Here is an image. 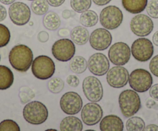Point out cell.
<instances>
[{
    "instance_id": "cell-11",
    "label": "cell",
    "mask_w": 158,
    "mask_h": 131,
    "mask_svg": "<svg viewBox=\"0 0 158 131\" xmlns=\"http://www.w3.org/2000/svg\"><path fill=\"white\" fill-rule=\"evenodd\" d=\"M82 89L85 97L90 102L98 103L103 97V87L95 76H87L83 80Z\"/></svg>"
},
{
    "instance_id": "cell-3",
    "label": "cell",
    "mask_w": 158,
    "mask_h": 131,
    "mask_svg": "<svg viewBox=\"0 0 158 131\" xmlns=\"http://www.w3.org/2000/svg\"><path fill=\"white\" fill-rule=\"evenodd\" d=\"M23 115L27 123L40 125L48 120L49 113L47 106L41 102L32 101L29 102L23 108Z\"/></svg>"
},
{
    "instance_id": "cell-25",
    "label": "cell",
    "mask_w": 158,
    "mask_h": 131,
    "mask_svg": "<svg viewBox=\"0 0 158 131\" xmlns=\"http://www.w3.org/2000/svg\"><path fill=\"white\" fill-rule=\"evenodd\" d=\"M79 21L85 27H92L98 23V16L93 10H87L81 13Z\"/></svg>"
},
{
    "instance_id": "cell-41",
    "label": "cell",
    "mask_w": 158,
    "mask_h": 131,
    "mask_svg": "<svg viewBox=\"0 0 158 131\" xmlns=\"http://www.w3.org/2000/svg\"><path fill=\"white\" fill-rule=\"evenodd\" d=\"M94 3L99 6H106L109 4L112 0H92Z\"/></svg>"
},
{
    "instance_id": "cell-32",
    "label": "cell",
    "mask_w": 158,
    "mask_h": 131,
    "mask_svg": "<svg viewBox=\"0 0 158 131\" xmlns=\"http://www.w3.org/2000/svg\"><path fill=\"white\" fill-rule=\"evenodd\" d=\"M19 125L13 120H5L0 123V131H19Z\"/></svg>"
},
{
    "instance_id": "cell-27",
    "label": "cell",
    "mask_w": 158,
    "mask_h": 131,
    "mask_svg": "<svg viewBox=\"0 0 158 131\" xmlns=\"http://www.w3.org/2000/svg\"><path fill=\"white\" fill-rule=\"evenodd\" d=\"M49 6L47 0H33L31 3V10L34 14L42 16L48 13Z\"/></svg>"
},
{
    "instance_id": "cell-13",
    "label": "cell",
    "mask_w": 158,
    "mask_h": 131,
    "mask_svg": "<svg viewBox=\"0 0 158 131\" xmlns=\"http://www.w3.org/2000/svg\"><path fill=\"white\" fill-rule=\"evenodd\" d=\"M153 22L151 18L144 14H138L132 19L130 29L136 36L144 37L150 35L153 29Z\"/></svg>"
},
{
    "instance_id": "cell-26",
    "label": "cell",
    "mask_w": 158,
    "mask_h": 131,
    "mask_svg": "<svg viewBox=\"0 0 158 131\" xmlns=\"http://www.w3.org/2000/svg\"><path fill=\"white\" fill-rule=\"evenodd\" d=\"M126 127L128 131H142L145 128V122L141 117L133 116L127 121Z\"/></svg>"
},
{
    "instance_id": "cell-1",
    "label": "cell",
    "mask_w": 158,
    "mask_h": 131,
    "mask_svg": "<svg viewBox=\"0 0 158 131\" xmlns=\"http://www.w3.org/2000/svg\"><path fill=\"white\" fill-rule=\"evenodd\" d=\"M9 60L13 69L20 73H26L33 63V52L26 45H16L10 50Z\"/></svg>"
},
{
    "instance_id": "cell-16",
    "label": "cell",
    "mask_w": 158,
    "mask_h": 131,
    "mask_svg": "<svg viewBox=\"0 0 158 131\" xmlns=\"http://www.w3.org/2000/svg\"><path fill=\"white\" fill-rule=\"evenodd\" d=\"M88 68L95 76H104L109 70V60L103 53L97 52L91 56L88 60Z\"/></svg>"
},
{
    "instance_id": "cell-29",
    "label": "cell",
    "mask_w": 158,
    "mask_h": 131,
    "mask_svg": "<svg viewBox=\"0 0 158 131\" xmlns=\"http://www.w3.org/2000/svg\"><path fill=\"white\" fill-rule=\"evenodd\" d=\"M64 83L60 78H52L48 83V89L52 93H59L63 90Z\"/></svg>"
},
{
    "instance_id": "cell-40",
    "label": "cell",
    "mask_w": 158,
    "mask_h": 131,
    "mask_svg": "<svg viewBox=\"0 0 158 131\" xmlns=\"http://www.w3.org/2000/svg\"><path fill=\"white\" fill-rule=\"evenodd\" d=\"M7 16V10L5 6L0 5V22L5 20Z\"/></svg>"
},
{
    "instance_id": "cell-5",
    "label": "cell",
    "mask_w": 158,
    "mask_h": 131,
    "mask_svg": "<svg viewBox=\"0 0 158 131\" xmlns=\"http://www.w3.org/2000/svg\"><path fill=\"white\" fill-rule=\"evenodd\" d=\"M130 87L137 93H145L153 84V77L150 72L144 69H136L129 76Z\"/></svg>"
},
{
    "instance_id": "cell-20",
    "label": "cell",
    "mask_w": 158,
    "mask_h": 131,
    "mask_svg": "<svg viewBox=\"0 0 158 131\" xmlns=\"http://www.w3.org/2000/svg\"><path fill=\"white\" fill-rule=\"evenodd\" d=\"M60 129L61 131H81L83 129L82 122L77 117L69 116L60 122Z\"/></svg>"
},
{
    "instance_id": "cell-24",
    "label": "cell",
    "mask_w": 158,
    "mask_h": 131,
    "mask_svg": "<svg viewBox=\"0 0 158 131\" xmlns=\"http://www.w3.org/2000/svg\"><path fill=\"white\" fill-rule=\"evenodd\" d=\"M60 22H60V17L54 12H49L44 17V25L48 30L54 31V30L57 29L60 27Z\"/></svg>"
},
{
    "instance_id": "cell-15",
    "label": "cell",
    "mask_w": 158,
    "mask_h": 131,
    "mask_svg": "<svg viewBox=\"0 0 158 131\" xmlns=\"http://www.w3.org/2000/svg\"><path fill=\"white\" fill-rule=\"evenodd\" d=\"M106 79L110 87L119 89L124 87L129 81V72L122 66H116L107 72Z\"/></svg>"
},
{
    "instance_id": "cell-42",
    "label": "cell",
    "mask_w": 158,
    "mask_h": 131,
    "mask_svg": "<svg viewBox=\"0 0 158 131\" xmlns=\"http://www.w3.org/2000/svg\"><path fill=\"white\" fill-rule=\"evenodd\" d=\"M156 103H155L154 100L153 98H149L147 99V102H146V106H147L148 109H151V108L153 107V106H155Z\"/></svg>"
},
{
    "instance_id": "cell-33",
    "label": "cell",
    "mask_w": 158,
    "mask_h": 131,
    "mask_svg": "<svg viewBox=\"0 0 158 131\" xmlns=\"http://www.w3.org/2000/svg\"><path fill=\"white\" fill-rule=\"evenodd\" d=\"M146 10L149 16L153 19H158V0H151L149 2Z\"/></svg>"
},
{
    "instance_id": "cell-47",
    "label": "cell",
    "mask_w": 158,
    "mask_h": 131,
    "mask_svg": "<svg viewBox=\"0 0 158 131\" xmlns=\"http://www.w3.org/2000/svg\"><path fill=\"white\" fill-rule=\"evenodd\" d=\"M27 1H33V0H27Z\"/></svg>"
},
{
    "instance_id": "cell-44",
    "label": "cell",
    "mask_w": 158,
    "mask_h": 131,
    "mask_svg": "<svg viewBox=\"0 0 158 131\" xmlns=\"http://www.w3.org/2000/svg\"><path fill=\"white\" fill-rule=\"evenodd\" d=\"M58 34L60 37H68V36L70 34V32L69 30L67 29H61L59 30Z\"/></svg>"
},
{
    "instance_id": "cell-43",
    "label": "cell",
    "mask_w": 158,
    "mask_h": 131,
    "mask_svg": "<svg viewBox=\"0 0 158 131\" xmlns=\"http://www.w3.org/2000/svg\"><path fill=\"white\" fill-rule=\"evenodd\" d=\"M143 130L145 131H158V126L155 124H150L145 126Z\"/></svg>"
},
{
    "instance_id": "cell-36",
    "label": "cell",
    "mask_w": 158,
    "mask_h": 131,
    "mask_svg": "<svg viewBox=\"0 0 158 131\" xmlns=\"http://www.w3.org/2000/svg\"><path fill=\"white\" fill-rule=\"evenodd\" d=\"M150 96L154 100L158 101V84H154L150 88Z\"/></svg>"
},
{
    "instance_id": "cell-18",
    "label": "cell",
    "mask_w": 158,
    "mask_h": 131,
    "mask_svg": "<svg viewBox=\"0 0 158 131\" xmlns=\"http://www.w3.org/2000/svg\"><path fill=\"white\" fill-rule=\"evenodd\" d=\"M99 127L102 131H123L124 125L120 117L111 114L102 119Z\"/></svg>"
},
{
    "instance_id": "cell-14",
    "label": "cell",
    "mask_w": 158,
    "mask_h": 131,
    "mask_svg": "<svg viewBox=\"0 0 158 131\" xmlns=\"http://www.w3.org/2000/svg\"><path fill=\"white\" fill-rule=\"evenodd\" d=\"M112 41V34L105 28L94 30L89 37L91 46L95 50H105L110 46Z\"/></svg>"
},
{
    "instance_id": "cell-37",
    "label": "cell",
    "mask_w": 158,
    "mask_h": 131,
    "mask_svg": "<svg viewBox=\"0 0 158 131\" xmlns=\"http://www.w3.org/2000/svg\"><path fill=\"white\" fill-rule=\"evenodd\" d=\"M37 40L40 43H46L49 40V34L45 31L40 32L37 35Z\"/></svg>"
},
{
    "instance_id": "cell-31",
    "label": "cell",
    "mask_w": 158,
    "mask_h": 131,
    "mask_svg": "<svg viewBox=\"0 0 158 131\" xmlns=\"http://www.w3.org/2000/svg\"><path fill=\"white\" fill-rule=\"evenodd\" d=\"M35 96V93L33 90L27 87H22L19 91V98H20L21 103H28L30 100Z\"/></svg>"
},
{
    "instance_id": "cell-19",
    "label": "cell",
    "mask_w": 158,
    "mask_h": 131,
    "mask_svg": "<svg viewBox=\"0 0 158 131\" xmlns=\"http://www.w3.org/2000/svg\"><path fill=\"white\" fill-rule=\"evenodd\" d=\"M148 0H122L123 8L132 14H139L146 10Z\"/></svg>"
},
{
    "instance_id": "cell-8",
    "label": "cell",
    "mask_w": 158,
    "mask_h": 131,
    "mask_svg": "<svg viewBox=\"0 0 158 131\" xmlns=\"http://www.w3.org/2000/svg\"><path fill=\"white\" fill-rule=\"evenodd\" d=\"M75 46L69 39H60L53 44L52 54L56 60L60 62H68L75 54Z\"/></svg>"
},
{
    "instance_id": "cell-9",
    "label": "cell",
    "mask_w": 158,
    "mask_h": 131,
    "mask_svg": "<svg viewBox=\"0 0 158 131\" xmlns=\"http://www.w3.org/2000/svg\"><path fill=\"white\" fill-rule=\"evenodd\" d=\"M108 54L111 63L115 66H124L130 61L131 49L127 43L118 42L110 46Z\"/></svg>"
},
{
    "instance_id": "cell-10",
    "label": "cell",
    "mask_w": 158,
    "mask_h": 131,
    "mask_svg": "<svg viewBox=\"0 0 158 131\" xmlns=\"http://www.w3.org/2000/svg\"><path fill=\"white\" fill-rule=\"evenodd\" d=\"M83 101L81 96L75 92H68L61 96L60 106L68 115H75L82 109Z\"/></svg>"
},
{
    "instance_id": "cell-28",
    "label": "cell",
    "mask_w": 158,
    "mask_h": 131,
    "mask_svg": "<svg viewBox=\"0 0 158 131\" xmlns=\"http://www.w3.org/2000/svg\"><path fill=\"white\" fill-rule=\"evenodd\" d=\"M92 0H71V7L74 12L82 13L90 9Z\"/></svg>"
},
{
    "instance_id": "cell-2",
    "label": "cell",
    "mask_w": 158,
    "mask_h": 131,
    "mask_svg": "<svg viewBox=\"0 0 158 131\" xmlns=\"http://www.w3.org/2000/svg\"><path fill=\"white\" fill-rule=\"evenodd\" d=\"M118 104L123 115L126 118L134 116L141 109V100L135 90H123L118 96Z\"/></svg>"
},
{
    "instance_id": "cell-23",
    "label": "cell",
    "mask_w": 158,
    "mask_h": 131,
    "mask_svg": "<svg viewBox=\"0 0 158 131\" xmlns=\"http://www.w3.org/2000/svg\"><path fill=\"white\" fill-rule=\"evenodd\" d=\"M69 66L71 71L77 73V74H80V73L85 72L88 67V62L83 56H77L73 57L70 60Z\"/></svg>"
},
{
    "instance_id": "cell-12",
    "label": "cell",
    "mask_w": 158,
    "mask_h": 131,
    "mask_svg": "<svg viewBox=\"0 0 158 131\" xmlns=\"http://www.w3.org/2000/svg\"><path fill=\"white\" fill-rule=\"evenodd\" d=\"M9 15L11 21L15 25H24L30 22L31 10L24 2H13L9 9Z\"/></svg>"
},
{
    "instance_id": "cell-7",
    "label": "cell",
    "mask_w": 158,
    "mask_h": 131,
    "mask_svg": "<svg viewBox=\"0 0 158 131\" xmlns=\"http://www.w3.org/2000/svg\"><path fill=\"white\" fill-rule=\"evenodd\" d=\"M154 52L153 43L143 37L137 39L131 46V54L139 62H147L152 58Z\"/></svg>"
},
{
    "instance_id": "cell-30",
    "label": "cell",
    "mask_w": 158,
    "mask_h": 131,
    "mask_svg": "<svg viewBox=\"0 0 158 131\" xmlns=\"http://www.w3.org/2000/svg\"><path fill=\"white\" fill-rule=\"evenodd\" d=\"M10 29L3 24H0V48L5 47L10 41Z\"/></svg>"
},
{
    "instance_id": "cell-48",
    "label": "cell",
    "mask_w": 158,
    "mask_h": 131,
    "mask_svg": "<svg viewBox=\"0 0 158 131\" xmlns=\"http://www.w3.org/2000/svg\"><path fill=\"white\" fill-rule=\"evenodd\" d=\"M0 60H1V56H0Z\"/></svg>"
},
{
    "instance_id": "cell-4",
    "label": "cell",
    "mask_w": 158,
    "mask_h": 131,
    "mask_svg": "<svg viewBox=\"0 0 158 131\" xmlns=\"http://www.w3.org/2000/svg\"><path fill=\"white\" fill-rule=\"evenodd\" d=\"M31 70L35 77L46 80L52 77L55 73V63L48 56H39L33 60Z\"/></svg>"
},
{
    "instance_id": "cell-39",
    "label": "cell",
    "mask_w": 158,
    "mask_h": 131,
    "mask_svg": "<svg viewBox=\"0 0 158 131\" xmlns=\"http://www.w3.org/2000/svg\"><path fill=\"white\" fill-rule=\"evenodd\" d=\"M47 2L51 6L58 7L60 6L62 4H64V2H65V0H47Z\"/></svg>"
},
{
    "instance_id": "cell-35",
    "label": "cell",
    "mask_w": 158,
    "mask_h": 131,
    "mask_svg": "<svg viewBox=\"0 0 158 131\" xmlns=\"http://www.w3.org/2000/svg\"><path fill=\"white\" fill-rule=\"evenodd\" d=\"M79 83H80V80H79V78L77 76H74V75H69V76L67 77V83L71 87H78Z\"/></svg>"
},
{
    "instance_id": "cell-17",
    "label": "cell",
    "mask_w": 158,
    "mask_h": 131,
    "mask_svg": "<svg viewBox=\"0 0 158 131\" xmlns=\"http://www.w3.org/2000/svg\"><path fill=\"white\" fill-rule=\"evenodd\" d=\"M103 117L101 106L95 102L85 104L81 109V119L87 126H94L99 123Z\"/></svg>"
},
{
    "instance_id": "cell-45",
    "label": "cell",
    "mask_w": 158,
    "mask_h": 131,
    "mask_svg": "<svg viewBox=\"0 0 158 131\" xmlns=\"http://www.w3.org/2000/svg\"><path fill=\"white\" fill-rule=\"evenodd\" d=\"M153 43L155 46H158V31H156L153 36Z\"/></svg>"
},
{
    "instance_id": "cell-6",
    "label": "cell",
    "mask_w": 158,
    "mask_h": 131,
    "mask_svg": "<svg viewBox=\"0 0 158 131\" xmlns=\"http://www.w3.org/2000/svg\"><path fill=\"white\" fill-rule=\"evenodd\" d=\"M99 20L101 25L106 29H115L122 24L123 14L118 7L109 6L102 10Z\"/></svg>"
},
{
    "instance_id": "cell-34",
    "label": "cell",
    "mask_w": 158,
    "mask_h": 131,
    "mask_svg": "<svg viewBox=\"0 0 158 131\" xmlns=\"http://www.w3.org/2000/svg\"><path fill=\"white\" fill-rule=\"evenodd\" d=\"M149 67H150V70L152 74L158 77V55L155 56H153V58H152Z\"/></svg>"
},
{
    "instance_id": "cell-22",
    "label": "cell",
    "mask_w": 158,
    "mask_h": 131,
    "mask_svg": "<svg viewBox=\"0 0 158 131\" xmlns=\"http://www.w3.org/2000/svg\"><path fill=\"white\" fill-rule=\"evenodd\" d=\"M14 81V76L9 67L0 66V90H6L12 87Z\"/></svg>"
},
{
    "instance_id": "cell-21",
    "label": "cell",
    "mask_w": 158,
    "mask_h": 131,
    "mask_svg": "<svg viewBox=\"0 0 158 131\" xmlns=\"http://www.w3.org/2000/svg\"><path fill=\"white\" fill-rule=\"evenodd\" d=\"M71 40L75 44L82 46L89 41V33L87 29L83 26H76L71 32Z\"/></svg>"
},
{
    "instance_id": "cell-46",
    "label": "cell",
    "mask_w": 158,
    "mask_h": 131,
    "mask_svg": "<svg viewBox=\"0 0 158 131\" xmlns=\"http://www.w3.org/2000/svg\"><path fill=\"white\" fill-rule=\"evenodd\" d=\"M16 0H0V2H2V4H5V5H10V4H13V2H15Z\"/></svg>"
},
{
    "instance_id": "cell-38",
    "label": "cell",
    "mask_w": 158,
    "mask_h": 131,
    "mask_svg": "<svg viewBox=\"0 0 158 131\" xmlns=\"http://www.w3.org/2000/svg\"><path fill=\"white\" fill-rule=\"evenodd\" d=\"M75 13L74 10H65L62 12V17L65 19H68L69 18L73 17V16H75Z\"/></svg>"
}]
</instances>
